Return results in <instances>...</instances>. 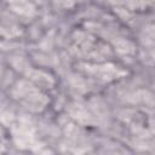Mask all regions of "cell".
I'll return each mask as SVG.
<instances>
[{"label":"cell","mask_w":155,"mask_h":155,"mask_svg":"<svg viewBox=\"0 0 155 155\" xmlns=\"http://www.w3.org/2000/svg\"><path fill=\"white\" fill-rule=\"evenodd\" d=\"M115 45L117 46V50L121 51V52H128V51H131V48H132V46L130 45V42H127V41H125V40H121V41H119V42L115 44Z\"/></svg>","instance_id":"obj_2"},{"label":"cell","mask_w":155,"mask_h":155,"mask_svg":"<svg viewBox=\"0 0 155 155\" xmlns=\"http://www.w3.org/2000/svg\"><path fill=\"white\" fill-rule=\"evenodd\" d=\"M11 5L17 12L24 15H29L33 12V6L27 0H11Z\"/></svg>","instance_id":"obj_1"}]
</instances>
